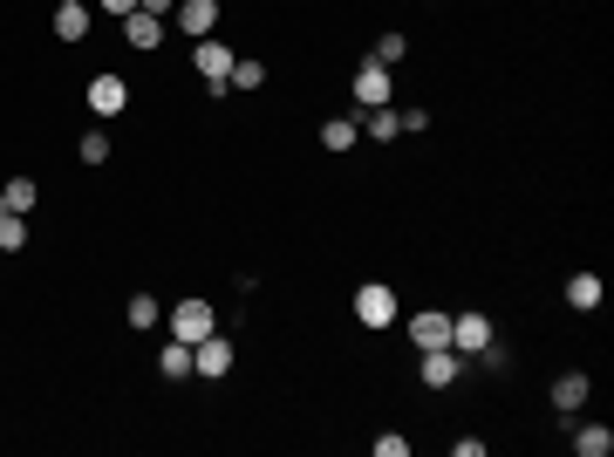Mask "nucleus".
I'll return each instance as SVG.
<instances>
[{
	"label": "nucleus",
	"mask_w": 614,
	"mask_h": 457,
	"mask_svg": "<svg viewBox=\"0 0 614 457\" xmlns=\"http://www.w3.org/2000/svg\"><path fill=\"white\" fill-rule=\"evenodd\" d=\"M171 335L198 348L205 335H219V307H212V301H198V294H192V301H178V307H171Z\"/></svg>",
	"instance_id": "obj_1"
},
{
	"label": "nucleus",
	"mask_w": 614,
	"mask_h": 457,
	"mask_svg": "<svg viewBox=\"0 0 614 457\" xmlns=\"http://www.w3.org/2000/svg\"><path fill=\"white\" fill-rule=\"evenodd\" d=\"M355 321H362V328H389V321H396V294H389L383 280L355 287Z\"/></svg>",
	"instance_id": "obj_2"
},
{
	"label": "nucleus",
	"mask_w": 614,
	"mask_h": 457,
	"mask_svg": "<svg viewBox=\"0 0 614 457\" xmlns=\"http://www.w3.org/2000/svg\"><path fill=\"white\" fill-rule=\"evenodd\" d=\"M451 348H458L464 362H471V355H492V321H485V314H451Z\"/></svg>",
	"instance_id": "obj_3"
},
{
	"label": "nucleus",
	"mask_w": 614,
	"mask_h": 457,
	"mask_svg": "<svg viewBox=\"0 0 614 457\" xmlns=\"http://www.w3.org/2000/svg\"><path fill=\"white\" fill-rule=\"evenodd\" d=\"M192 62H198V76L212 82V89H226V76H232V62H239V55H232L226 41L205 35V41H192Z\"/></svg>",
	"instance_id": "obj_4"
},
{
	"label": "nucleus",
	"mask_w": 614,
	"mask_h": 457,
	"mask_svg": "<svg viewBox=\"0 0 614 457\" xmlns=\"http://www.w3.org/2000/svg\"><path fill=\"white\" fill-rule=\"evenodd\" d=\"M348 89H355V110H383V103H389V69H383V62H362Z\"/></svg>",
	"instance_id": "obj_5"
},
{
	"label": "nucleus",
	"mask_w": 614,
	"mask_h": 457,
	"mask_svg": "<svg viewBox=\"0 0 614 457\" xmlns=\"http://www.w3.org/2000/svg\"><path fill=\"white\" fill-rule=\"evenodd\" d=\"M232 369V342L226 335H205V342L192 348V376H205V382H219Z\"/></svg>",
	"instance_id": "obj_6"
},
{
	"label": "nucleus",
	"mask_w": 614,
	"mask_h": 457,
	"mask_svg": "<svg viewBox=\"0 0 614 457\" xmlns=\"http://www.w3.org/2000/svg\"><path fill=\"white\" fill-rule=\"evenodd\" d=\"M458 376H464L458 348H423V382H430V389H451Z\"/></svg>",
	"instance_id": "obj_7"
},
{
	"label": "nucleus",
	"mask_w": 614,
	"mask_h": 457,
	"mask_svg": "<svg viewBox=\"0 0 614 457\" xmlns=\"http://www.w3.org/2000/svg\"><path fill=\"white\" fill-rule=\"evenodd\" d=\"M178 28L192 41H205L212 28H219V0H178Z\"/></svg>",
	"instance_id": "obj_8"
},
{
	"label": "nucleus",
	"mask_w": 614,
	"mask_h": 457,
	"mask_svg": "<svg viewBox=\"0 0 614 457\" xmlns=\"http://www.w3.org/2000/svg\"><path fill=\"white\" fill-rule=\"evenodd\" d=\"M410 342H417V355L423 348H451V314H417V321H410Z\"/></svg>",
	"instance_id": "obj_9"
},
{
	"label": "nucleus",
	"mask_w": 614,
	"mask_h": 457,
	"mask_svg": "<svg viewBox=\"0 0 614 457\" xmlns=\"http://www.w3.org/2000/svg\"><path fill=\"white\" fill-rule=\"evenodd\" d=\"M123 103H130L123 76H96V82H89V110H96V116H116Z\"/></svg>",
	"instance_id": "obj_10"
},
{
	"label": "nucleus",
	"mask_w": 614,
	"mask_h": 457,
	"mask_svg": "<svg viewBox=\"0 0 614 457\" xmlns=\"http://www.w3.org/2000/svg\"><path fill=\"white\" fill-rule=\"evenodd\" d=\"M55 35H62V41L89 35V0H55Z\"/></svg>",
	"instance_id": "obj_11"
},
{
	"label": "nucleus",
	"mask_w": 614,
	"mask_h": 457,
	"mask_svg": "<svg viewBox=\"0 0 614 457\" xmlns=\"http://www.w3.org/2000/svg\"><path fill=\"white\" fill-rule=\"evenodd\" d=\"M123 41H130V48H157V41H164V21L137 7V14H123Z\"/></svg>",
	"instance_id": "obj_12"
},
{
	"label": "nucleus",
	"mask_w": 614,
	"mask_h": 457,
	"mask_svg": "<svg viewBox=\"0 0 614 457\" xmlns=\"http://www.w3.org/2000/svg\"><path fill=\"white\" fill-rule=\"evenodd\" d=\"M567 307L594 314V307H601V273H574V280H567Z\"/></svg>",
	"instance_id": "obj_13"
},
{
	"label": "nucleus",
	"mask_w": 614,
	"mask_h": 457,
	"mask_svg": "<svg viewBox=\"0 0 614 457\" xmlns=\"http://www.w3.org/2000/svg\"><path fill=\"white\" fill-rule=\"evenodd\" d=\"M574 451L580 457H608L614 451V430H608V423H580V430H574Z\"/></svg>",
	"instance_id": "obj_14"
},
{
	"label": "nucleus",
	"mask_w": 614,
	"mask_h": 457,
	"mask_svg": "<svg viewBox=\"0 0 614 457\" xmlns=\"http://www.w3.org/2000/svg\"><path fill=\"white\" fill-rule=\"evenodd\" d=\"M355 137H362V116H328V123H321V144H328V151H348Z\"/></svg>",
	"instance_id": "obj_15"
},
{
	"label": "nucleus",
	"mask_w": 614,
	"mask_h": 457,
	"mask_svg": "<svg viewBox=\"0 0 614 457\" xmlns=\"http://www.w3.org/2000/svg\"><path fill=\"white\" fill-rule=\"evenodd\" d=\"M157 369H164L171 382H185V376H192V342H178V335H171L164 355H157Z\"/></svg>",
	"instance_id": "obj_16"
},
{
	"label": "nucleus",
	"mask_w": 614,
	"mask_h": 457,
	"mask_svg": "<svg viewBox=\"0 0 614 457\" xmlns=\"http://www.w3.org/2000/svg\"><path fill=\"white\" fill-rule=\"evenodd\" d=\"M580 403H587V376H580V369H567V376L553 382V410H580Z\"/></svg>",
	"instance_id": "obj_17"
},
{
	"label": "nucleus",
	"mask_w": 614,
	"mask_h": 457,
	"mask_svg": "<svg viewBox=\"0 0 614 457\" xmlns=\"http://www.w3.org/2000/svg\"><path fill=\"white\" fill-rule=\"evenodd\" d=\"M396 130H403V116L389 110V103H383V110H362V137H376V144H389Z\"/></svg>",
	"instance_id": "obj_18"
},
{
	"label": "nucleus",
	"mask_w": 614,
	"mask_h": 457,
	"mask_svg": "<svg viewBox=\"0 0 614 457\" xmlns=\"http://www.w3.org/2000/svg\"><path fill=\"white\" fill-rule=\"evenodd\" d=\"M28 246V219L21 212H0V253H21Z\"/></svg>",
	"instance_id": "obj_19"
},
{
	"label": "nucleus",
	"mask_w": 614,
	"mask_h": 457,
	"mask_svg": "<svg viewBox=\"0 0 614 457\" xmlns=\"http://www.w3.org/2000/svg\"><path fill=\"white\" fill-rule=\"evenodd\" d=\"M260 82H267V69L239 55V62H232V76H226V89H260Z\"/></svg>",
	"instance_id": "obj_20"
},
{
	"label": "nucleus",
	"mask_w": 614,
	"mask_h": 457,
	"mask_svg": "<svg viewBox=\"0 0 614 457\" xmlns=\"http://www.w3.org/2000/svg\"><path fill=\"white\" fill-rule=\"evenodd\" d=\"M0 198H7L14 212H28V205H35V178H7V191H0Z\"/></svg>",
	"instance_id": "obj_21"
},
{
	"label": "nucleus",
	"mask_w": 614,
	"mask_h": 457,
	"mask_svg": "<svg viewBox=\"0 0 614 457\" xmlns=\"http://www.w3.org/2000/svg\"><path fill=\"white\" fill-rule=\"evenodd\" d=\"M403 55H410V41H403V35H383V41H376V55H369V62H383V69H389V62H403Z\"/></svg>",
	"instance_id": "obj_22"
},
{
	"label": "nucleus",
	"mask_w": 614,
	"mask_h": 457,
	"mask_svg": "<svg viewBox=\"0 0 614 457\" xmlns=\"http://www.w3.org/2000/svg\"><path fill=\"white\" fill-rule=\"evenodd\" d=\"M130 328H157V301H151V294L130 301Z\"/></svg>",
	"instance_id": "obj_23"
},
{
	"label": "nucleus",
	"mask_w": 614,
	"mask_h": 457,
	"mask_svg": "<svg viewBox=\"0 0 614 457\" xmlns=\"http://www.w3.org/2000/svg\"><path fill=\"white\" fill-rule=\"evenodd\" d=\"M103 157H110V137H103V130H89V137H82V164H103Z\"/></svg>",
	"instance_id": "obj_24"
},
{
	"label": "nucleus",
	"mask_w": 614,
	"mask_h": 457,
	"mask_svg": "<svg viewBox=\"0 0 614 457\" xmlns=\"http://www.w3.org/2000/svg\"><path fill=\"white\" fill-rule=\"evenodd\" d=\"M376 457H410V437H396V430H383V437H376Z\"/></svg>",
	"instance_id": "obj_25"
},
{
	"label": "nucleus",
	"mask_w": 614,
	"mask_h": 457,
	"mask_svg": "<svg viewBox=\"0 0 614 457\" xmlns=\"http://www.w3.org/2000/svg\"><path fill=\"white\" fill-rule=\"evenodd\" d=\"M96 7H103V14H116V21H123V14H137V0H96Z\"/></svg>",
	"instance_id": "obj_26"
},
{
	"label": "nucleus",
	"mask_w": 614,
	"mask_h": 457,
	"mask_svg": "<svg viewBox=\"0 0 614 457\" xmlns=\"http://www.w3.org/2000/svg\"><path fill=\"white\" fill-rule=\"evenodd\" d=\"M137 7H144V14H157V21L171 14V0H137Z\"/></svg>",
	"instance_id": "obj_27"
},
{
	"label": "nucleus",
	"mask_w": 614,
	"mask_h": 457,
	"mask_svg": "<svg viewBox=\"0 0 614 457\" xmlns=\"http://www.w3.org/2000/svg\"><path fill=\"white\" fill-rule=\"evenodd\" d=\"M0 212H14V205H7V198H0Z\"/></svg>",
	"instance_id": "obj_28"
}]
</instances>
